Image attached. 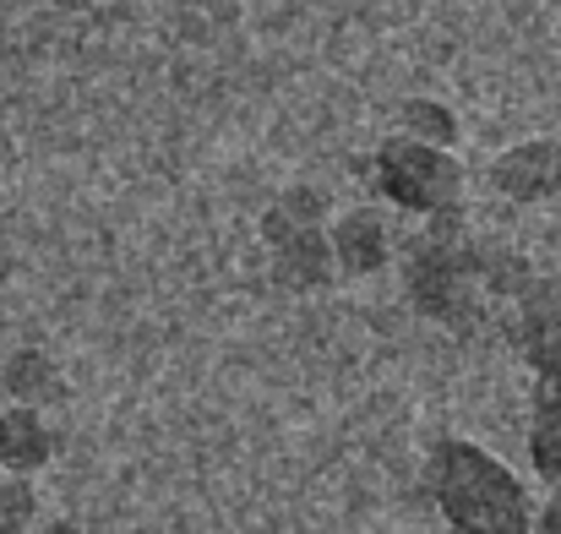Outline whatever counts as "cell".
I'll return each instance as SVG.
<instances>
[{
	"label": "cell",
	"instance_id": "obj_10",
	"mask_svg": "<svg viewBox=\"0 0 561 534\" xmlns=\"http://www.w3.org/2000/svg\"><path fill=\"white\" fill-rule=\"evenodd\" d=\"M529 464H535V475H540L551 491H561V382H535Z\"/></svg>",
	"mask_w": 561,
	"mask_h": 534
},
{
	"label": "cell",
	"instance_id": "obj_13",
	"mask_svg": "<svg viewBox=\"0 0 561 534\" xmlns=\"http://www.w3.org/2000/svg\"><path fill=\"white\" fill-rule=\"evenodd\" d=\"M535 534H561V491H551V502L535 513Z\"/></svg>",
	"mask_w": 561,
	"mask_h": 534
},
{
	"label": "cell",
	"instance_id": "obj_7",
	"mask_svg": "<svg viewBox=\"0 0 561 534\" xmlns=\"http://www.w3.org/2000/svg\"><path fill=\"white\" fill-rule=\"evenodd\" d=\"M496 191L513 196V202H551L561 196V143L551 137H529V143H513L502 159H496Z\"/></svg>",
	"mask_w": 561,
	"mask_h": 534
},
{
	"label": "cell",
	"instance_id": "obj_15",
	"mask_svg": "<svg viewBox=\"0 0 561 534\" xmlns=\"http://www.w3.org/2000/svg\"><path fill=\"white\" fill-rule=\"evenodd\" d=\"M436 534H453V530H436Z\"/></svg>",
	"mask_w": 561,
	"mask_h": 534
},
{
	"label": "cell",
	"instance_id": "obj_6",
	"mask_svg": "<svg viewBox=\"0 0 561 534\" xmlns=\"http://www.w3.org/2000/svg\"><path fill=\"white\" fill-rule=\"evenodd\" d=\"M328 251H333V268L344 279H371L392 257V229H387V218L376 207H350V213L333 218Z\"/></svg>",
	"mask_w": 561,
	"mask_h": 534
},
{
	"label": "cell",
	"instance_id": "obj_3",
	"mask_svg": "<svg viewBox=\"0 0 561 534\" xmlns=\"http://www.w3.org/2000/svg\"><path fill=\"white\" fill-rule=\"evenodd\" d=\"M376 191L403 207V213H442V207H458L463 202V164L458 154L447 148H425V143H409V137H387L376 148Z\"/></svg>",
	"mask_w": 561,
	"mask_h": 534
},
{
	"label": "cell",
	"instance_id": "obj_5",
	"mask_svg": "<svg viewBox=\"0 0 561 534\" xmlns=\"http://www.w3.org/2000/svg\"><path fill=\"white\" fill-rule=\"evenodd\" d=\"M518 350L540 382H561V273H535V284L518 295Z\"/></svg>",
	"mask_w": 561,
	"mask_h": 534
},
{
	"label": "cell",
	"instance_id": "obj_8",
	"mask_svg": "<svg viewBox=\"0 0 561 534\" xmlns=\"http://www.w3.org/2000/svg\"><path fill=\"white\" fill-rule=\"evenodd\" d=\"M49 464H55V425H49L38 409L5 404V409H0V475L33 480V475L49 469Z\"/></svg>",
	"mask_w": 561,
	"mask_h": 534
},
{
	"label": "cell",
	"instance_id": "obj_1",
	"mask_svg": "<svg viewBox=\"0 0 561 534\" xmlns=\"http://www.w3.org/2000/svg\"><path fill=\"white\" fill-rule=\"evenodd\" d=\"M403 284L420 317L442 322L447 333H480L496 300H518L535 284V268L524 262V251L491 235H469L458 202L425 218V235L403 257Z\"/></svg>",
	"mask_w": 561,
	"mask_h": 534
},
{
	"label": "cell",
	"instance_id": "obj_14",
	"mask_svg": "<svg viewBox=\"0 0 561 534\" xmlns=\"http://www.w3.org/2000/svg\"><path fill=\"white\" fill-rule=\"evenodd\" d=\"M27 534H82V524L60 513V519H38V524H33V530H27Z\"/></svg>",
	"mask_w": 561,
	"mask_h": 534
},
{
	"label": "cell",
	"instance_id": "obj_2",
	"mask_svg": "<svg viewBox=\"0 0 561 534\" xmlns=\"http://www.w3.org/2000/svg\"><path fill=\"white\" fill-rule=\"evenodd\" d=\"M431 497L453 534H535L529 486L480 442L442 436L431 453Z\"/></svg>",
	"mask_w": 561,
	"mask_h": 534
},
{
	"label": "cell",
	"instance_id": "obj_11",
	"mask_svg": "<svg viewBox=\"0 0 561 534\" xmlns=\"http://www.w3.org/2000/svg\"><path fill=\"white\" fill-rule=\"evenodd\" d=\"M392 137H409V143H425V148H447L458 143V121L442 99H403L398 104V132Z\"/></svg>",
	"mask_w": 561,
	"mask_h": 534
},
{
	"label": "cell",
	"instance_id": "obj_4",
	"mask_svg": "<svg viewBox=\"0 0 561 534\" xmlns=\"http://www.w3.org/2000/svg\"><path fill=\"white\" fill-rule=\"evenodd\" d=\"M262 240L273 257V284L289 295H317L333 284V251H328V229L317 224H295L278 207L262 213Z\"/></svg>",
	"mask_w": 561,
	"mask_h": 534
},
{
	"label": "cell",
	"instance_id": "obj_12",
	"mask_svg": "<svg viewBox=\"0 0 561 534\" xmlns=\"http://www.w3.org/2000/svg\"><path fill=\"white\" fill-rule=\"evenodd\" d=\"M38 524V491L33 480L0 475V534H27Z\"/></svg>",
	"mask_w": 561,
	"mask_h": 534
},
{
	"label": "cell",
	"instance_id": "obj_9",
	"mask_svg": "<svg viewBox=\"0 0 561 534\" xmlns=\"http://www.w3.org/2000/svg\"><path fill=\"white\" fill-rule=\"evenodd\" d=\"M0 387H5L11 404L38 409V414L66 398V376H60L55 355H44V350H11L0 360Z\"/></svg>",
	"mask_w": 561,
	"mask_h": 534
}]
</instances>
